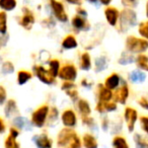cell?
I'll return each mask as SVG.
<instances>
[{
    "mask_svg": "<svg viewBox=\"0 0 148 148\" xmlns=\"http://www.w3.org/2000/svg\"><path fill=\"white\" fill-rule=\"evenodd\" d=\"M57 146L59 148H81L82 143L78 134L70 128H64L58 133Z\"/></svg>",
    "mask_w": 148,
    "mask_h": 148,
    "instance_id": "cell-1",
    "label": "cell"
},
{
    "mask_svg": "<svg viewBox=\"0 0 148 148\" xmlns=\"http://www.w3.org/2000/svg\"><path fill=\"white\" fill-rule=\"evenodd\" d=\"M137 25V13L131 8H124L120 11V17L118 21V29L120 33H125L129 29Z\"/></svg>",
    "mask_w": 148,
    "mask_h": 148,
    "instance_id": "cell-2",
    "label": "cell"
},
{
    "mask_svg": "<svg viewBox=\"0 0 148 148\" xmlns=\"http://www.w3.org/2000/svg\"><path fill=\"white\" fill-rule=\"evenodd\" d=\"M126 51L131 54H144L148 50V41L135 36H128L125 42Z\"/></svg>",
    "mask_w": 148,
    "mask_h": 148,
    "instance_id": "cell-3",
    "label": "cell"
},
{
    "mask_svg": "<svg viewBox=\"0 0 148 148\" xmlns=\"http://www.w3.org/2000/svg\"><path fill=\"white\" fill-rule=\"evenodd\" d=\"M49 112H50V107L47 103L42 105L37 110H35L32 113L31 116V123L33 125V127L39 128V129L45 127L46 124H47Z\"/></svg>",
    "mask_w": 148,
    "mask_h": 148,
    "instance_id": "cell-4",
    "label": "cell"
},
{
    "mask_svg": "<svg viewBox=\"0 0 148 148\" xmlns=\"http://www.w3.org/2000/svg\"><path fill=\"white\" fill-rule=\"evenodd\" d=\"M33 74L46 85H52L56 82V77L50 72L49 69L42 65H35L33 67Z\"/></svg>",
    "mask_w": 148,
    "mask_h": 148,
    "instance_id": "cell-5",
    "label": "cell"
},
{
    "mask_svg": "<svg viewBox=\"0 0 148 148\" xmlns=\"http://www.w3.org/2000/svg\"><path fill=\"white\" fill-rule=\"evenodd\" d=\"M48 1H49V6L53 13V16L60 23H67L69 17H68L63 3L59 0H48Z\"/></svg>",
    "mask_w": 148,
    "mask_h": 148,
    "instance_id": "cell-6",
    "label": "cell"
},
{
    "mask_svg": "<svg viewBox=\"0 0 148 148\" xmlns=\"http://www.w3.org/2000/svg\"><path fill=\"white\" fill-rule=\"evenodd\" d=\"M78 76V70H77L76 66L72 63H67L61 66L58 73V77L63 81H74L77 79Z\"/></svg>",
    "mask_w": 148,
    "mask_h": 148,
    "instance_id": "cell-7",
    "label": "cell"
},
{
    "mask_svg": "<svg viewBox=\"0 0 148 148\" xmlns=\"http://www.w3.org/2000/svg\"><path fill=\"white\" fill-rule=\"evenodd\" d=\"M124 120L126 122V126H127L128 132L132 133L135 130V125L138 121V112L136 109L131 107H126L124 110L123 114Z\"/></svg>",
    "mask_w": 148,
    "mask_h": 148,
    "instance_id": "cell-8",
    "label": "cell"
},
{
    "mask_svg": "<svg viewBox=\"0 0 148 148\" xmlns=\"http://www.w3.org/2000/svg\"><path fill=\"white\" fill-rule=\"evenodd\" d=\"M130 95V89L128 84L126 83V81H122L120 86L116 89V91L114 92V99L113 101L120 105H126L128 99Z\"/></svg>",
    "mask_w": 148,
    "mask_h": 148,
    "instance_id": "cell-9",
    "label": "cell"
},
{
    "mask_svg": "<svg viewBox=\"0 0 148 148\" xmlns=\"http://www.w3.org/2000/svg\"><path fill=\"white\" fill-rule=\"evenodd\" d=\"M36 23V17L34 12L29 8L23 7V14H21V18L18 19V23L23 29H27V31H31L33 29L34 25Z\"/></svg>",
    "mask_w": 148,
    "mask_h": 148,
    "instance_id": "cell-10",
    "label": "cell"
},
{
    "mask_svg": "<svg viewBox=\"0 0 148 148\" xmlns=\"http://www.w3.org/2000/svg\"><path fill=\"white\" fill-rule=\"evenodd\" d=\"M61 122L65 128L73 129L77 125V116L76 113L72 109H66L61 114Z\"/></svg>",
    "mask_w": 148,
    "mask_h": 148,
    "instance_id": "cell-11",
    "label": "cell"
},
{
    "mask_svg": "<svg viewBox=\"0 0 148 148\" xmlns=\"http://www.w3.org/2000/svg\"><path fill=\"white\" fill-rule=\"evenodd\" d=\"M103 14H105V18L107 21V23H109V25H111V27H117L120 17L119 9L114 6H107L105 11H103Z\"/></svg>",
    "mask_w": 148,
    "mask_h": 148,
    "instance_id": "cell-12",
    "label": "cell"
},
{
    "mask_svg": "<svg viewBox=\"0 0 148 148\" xmlns=\"http://www.w3.org/2000/svg\"><path fill=\"white\" fill-rule=\"evenodd\" d=\"M33 142L37 148H52L53 140L48 136L47 133H41L33 136Z\"/></svg>",
    "mask_w": 148,
    "mask_h": 148,
    "instance_id": "cell-13",
    "label": "cell"
},
{
    "mask_svg": "<svg viewBox=\"0 0 148 148\" xmlns=\"http://www.w3.org/2000/svg\"><path fill=\"white\" fill-rule=\"evenodd\" d=\"M12 127H15L19 131H32L33 129L31 120L19 115L12 119Z\"/></svg>",
    "mask_w": 148,
    "mask_h": 148,
    "instance_id": "cell-14",
    "label": "cell"
},
{
    "mask_svg": "<svg viewBox=\"0 0 148 148\" xmlns=\"http://www.w3.org/2000/svg\"><path fill=\"white\" fill-rule=\"evenodd\" d=\"M118 110V103L114 101H97L95 106V111L99 114L105 115L107 113H113Z\"/></svg>",
    "mask_w": 148,
    "mask_h": 148,
    "instance_id": "cell-15",
    "label": "cell"
},
{
    "mask_svg": "<svg viewBox=\"0 0 148 148\" xmlns=\"http://www.w3.org/2000/svg\"><path fill=\"white\" fill-rule=\"evenodd\" d=\"M4 116L7 119H10V118H14L16 116H18V107H17V103L14 99H7L6 103H4Z\"/></svg>",
    "mask_w": 148,
    "mask_h": 148,
    "instance_id": "cell-16",
    "label": "cell"
},
{
    "mask_svg": "<svg viewBox=\"0 0 148 148\" xmlns=\"http://www.w3.org/2000/svg\"><path fill=\"white\" fill-rule=\"evenodd\" d=\"M71 25L73 27L74 31L80 32V31H88L90 25L87 23L86 18L81 17L79 15L75 14L71 19Z\"/></svg>",
    "mask_w": 148,
    "mask_h": 148,
    "instance_id": "cell-17",
    "label": "cell"
},
{
    "mask_svg": "<svg viewBox=\"0 0 148 148\" xmlns=\"http://www.w3.org/2000/svg\"><path fill=\"white\" fill-rule=\"evenodd\" d=\"M97 97L99 101H111L114 99V92L113 90H110L103 84L97 85Z\"/></svg>",
    "mask_w": 148,
    "mask_h": 148,
    "instance_id": "cell-18",
    "label": "cell"
},
{
    "mask_svg": "<svg viewBox=\"0 0 148 148\" xmlns=\"http://www.w3.org/2000/svg\"><path fill=\"white\" fill-rule=\"evenodd\" d=\"M122 82V78L118 73H112L110 76H108L105 80V87H107L110 90H116L120 86Z\"/></svg>",
    "mask_w": 148,
    "mask_h": 148,
    "instance_id": "cell-19",
    "label": "cell"
},
{
    "mask_svg": "<svg viewBox=\"0 0 148 148\" xmlns=\"http://www.w3.org/2000/svg\"><path fill=\"white\" fill-rule=\"evenodd\" d=\"M61 47L63 50L69 51V50L76 49L78 47V42H77L76 38L73 35H67L61 42Z\"/></svg>",
    "mask_w": 148,
    "mask_h": 148,
    "instance_id": "cell-20",
    "label": "cell"
},
{
    "mask_svg": "<svg viewBox=\"0 0 148 148\" xmlns=\"http://www.w3.org/2000/svg\"><path fill=\"white\" fill-rule=\"evenodd\" d=\"M79 67L83 71H89L92 67V62H91V57L88 52H83L81 53L80 58H79Z\"/></svg>",
    "mask_w": 148,
    "mask_h": 148,
    "instance_id": "cell-21",
    "label": "cell"
},
{
    "mask_svg": "<svg viewBox=\"0 0 148 148\" xmlns=\"http://www.w3.org/2000/svg\"><path fill=\"white\" fill-rule=\"evenodd\" d=\"M81 143L84 148H99V142L97 138L90 133H85L82 136Z\"/></svg>",
    "mask_w": 148,
    "mask_h": 148,
    "instance_id": "cell-22",
    "label": "cell"
},
{
    "mask_svg": "<svg viewBox=\"0 0 148 148\" xmlns=\"http://www.w3.org/2000/svg\"><path fill=\"white\" fill-rule=\"evenodd\" d=\"M77 110H78L79 114L81 117H85V116H90L91 114V108L89 103L84 99H80L77 101Z\"/></svg>",
    "mask_w": 148,
    "mask_h": 148,
    "instance_id": "cell-23",
    "label": "cell"
},
{
    "mask_svg": "<svg viewBox=\"0 0 148 148\" xmlns=\"http://www.w3.org/2000/svg\"><path fill=\"white\" fill-rule=\"evenodd\" d=\"M34 74L31 71L27 70H19L16 74V82L18 85H25L29 82V80H32Z\"/></svg>",
    "mask_w": 148,
    "mask_h": 148,
    "instance_id": "cell-24",
    "label": "cell"
},
{
    "mask_svg": "<svg viewBox=\"0 0 148 148\" xmlns=\"http://www.w3.org/2000/svg\"><path fill=\"white\" fill-rule=\"evenodd\" d=\"M129 79L132 83H143L146 80V74L142 70H133L129 74Z\"/></svg>",
    "mask_w": 148,
    "mask_h": 148,
    "instance_id": "cell-25",
    "label": "cell"
},
{
    "mask_svg": "<svg viewBox=\"0 0 148 148\" xmlns=\"http://www.w3.org/2000/svg\"><path fill=\"white\" fill-rule=\"evenodd\" d=\"M17 7V0H0V9L4 12L13 11Z\"/></svg>",
    "mask_w": 148,
    "mask_h": 148,
    "instance_id": "cell-26",
    "label": "cell"
},
{
    "mask_svg": "<svg viewBox=\"0 0 148 148\" xmlns=\"http://www.w3.org/2000/svg\"><path fill=\"white\" fill-rule=\"evenodd\" d=\"M108 68V58L106 56H99L95 60V71L97 73L101 72Z\"/></svg>",
    "mask_w": 148,
    "mask_h": 148,
    "instance_id": "cell-27",
    "label": "cell"
},
{
    "mask_svg": "<svg viewBox=\"0 0 148 148\" xmlns=\"http://www.w3.org/2000/svg\"><path fill=\"white\" fill-rule=\"evenodd\" d=\"M133 139L137 148H148V135L144 136L139 133H135Z\"/></svg>",
    "mask_w": 148,
    "mask_h": 148,
    "instance_id": "cell-28",
    "label": "cell"
},
{
    "mask_svg": "<svg viewBox=\"0 0 148 148\" xmlns=\"http://www.w3.org/2000/svg\"><path fill=\"white\" fill-rule=\"evenodd\" d=\"M136 65L139 69L143 71H148V56L145 54H139L135 58Z\"/></svg>",
    "mask_w": 148,
    "mask_h": 148,
    "instance_id": "cell-29",
    "label": "cell"
},
{
    "mask_svg": "<svg viewBox=\"0 0 148 148\" xmlns=\"http://www.w3.org/2000/svg\"><path fill=\"white\" fill-rule=\"evenodd\" d=\"M112 146H113V148H130L129 143L127 142L126 138L118 135L113 138Z\"/></svg>",
    "mask_w": 148,
    "mask_h": 148,
    "instance_id": "cell-30",
    "label": "cell"
},
{
    "mask_svg": "<svg viewBox=\"0 0 148 148\" xmlns=\"http://www.w3.org/2000/svg\"><path fill=\"white\" fill-rule=\"evenodd\" d=\"M8 16L4 11H0V35H6L8 31Z\"/></svg>",
    "mask_w": 148,
    "mask_h": 148,
    "instance_id": "cell-31",
    "label": "cell"
},
{
    "mask_svg": "<svg viewBox=\"0 0 148 148\" xmlns=\"http://www.w3.org/2000/svg\"><path fill=\"white\" fill-rule=\"evenodd\" d=\"M58 119H59V111L56 107H52L50 108V112H49V116H48V120L47 123L48 126H54L56 125Z\"/></svg>",
    "mask_w": 148,
    "mask_h": 148,
    "instance_id": "cell-32",
    "label": "cell"
},
{
    "mask_svg": "<svg viewBox=\"0 0 148 148\" xmlns=\"http://www.w3.org/2000/svg\"><path fill=\"white\" fill-rule=\"evenodd\" d=\"M133 62H135V57H134L133 54L129 53V52H124L118 60V63L120 65H129Z\"/></svg>",
    "mask_w": 148,
    "mask_h": 148,
    "instance_id": "cell-33",
    "label": "cell"
},
{
    "mask_svg": "<svg viewBox=\"0 0 148 148\" xmlns=\"http://www.w3.org/2000/svg\"><path fill=\"white\" fill-rule=\"evenodd\" d=\"M15 71L14 65H13L12 62L10 61H4L1 64V68H0V72L3 74V75H10L13 72Z\"/></svg>",
    "mask_w": 148,
    "mask_h": 148,
    "instance_id": "cell-34",
    "label": "cell"
},
{
    "mask_svg": "<svg viewBox=\"0 0 148 148\" xmlns=\"http://www.w3.org/2000/svg\"><path fill=\"white\" fill-rule=\"evenodd\" d=\"M60 68H61V65H60V61H59V60L51 59L49 61V68H48V69L50 70V72L53 74L56 78L58 77V73H59Z\"/></svg>",
    "mask_w": 148,
    "mask_h": 148,
    "instance_id": "cell-35",
    "label": "cell"
},
{
    "mask_svg": "<svg viewBox=\"0 0 148 148\" xmlns=\"http://www.w3.org/2000/svg\"><path fill=\"white\" fill-rule=\"evenodd\" d=\"M81 121L84 126H86L87 128H89L92 131H97V125L95 123V120L90 116H85V117H81Z\"/></svg>",
    "mask_w": 148,
    "mask_h": 148,
    "instance_id": "cell-36",
    "label": "cell"
},
{
    "mask_svg": "<svg viewBox=\"0 0 148 148\" xmlns=\"http://www.w3.org/2000/svg\"><path fill=\"white\" fill-rule=\"evenodd\" d=\"M4 148H21V144L18 143L16 138L7 135L4 140Z\"/></svg>",
    "mask_w": 148,
    "mask_h": 148,
    "instance_id": "cell-37",
    "label": "cell"
},
{
    "mask_svg": "<svg viewBox=\"0 0 148 148\" xmlns=\"http://www.w3.org/2000/svg\"><path fill=\"white\" fill-rule=\"evenodd\" d=\"M138 34L142 39L148 41V21H142L138 25Z\"/></svg>",
    "mask_w": 148,
    "mask_h": 148,
    "instance_id": "cell-38",
    "label": "cell"
},
{
    "mask_svg": "<svg viewBox=\"0 0 148 148\" xmlns=\"http://www.w3.org/2000/svg\"><path fill=\"white\" fill-rule=\"evenodd\" d=\"M140 0H121V4L124 6V8H135L139 4Z\"/></svg>",
    "mask_w": 148,
    "mask_h": 148,
    "instance_id": "cell-39",
    "label": "cell"
},
{
    "mask_svg": "<svg viewBox=\"0 0 148 148\" xmlns=\"http://www.w3.org/2000/svg\"><path fill=\"white\" fill-rule=\"evenodd\" d=\"M64 92H65L66 95H68L72 101H75V99H77V97H78V90H77V86L72 87V88L68 89V90L64 91Z\"/></svg>",
    "mask_w": 148,
    "mask_h": 148,
    "instance_id": "cell-40",
    "label": "cell"
},
{
    "mask_svg": "<svg viewBox=\"0 0 148 148\" xmlns=\"http://www.w3.org/2000/svg\"><path fill=\"white\" fill-rule=\"evenodd\" d=\"M140 127L144 131L146 135H148V117L147 116H142L140 118Z\"/></svg>",
    "mask_w": 148,
    "mask_h": 148,
    "instance_id": "cell-41",
    "label": "cell"
},
{
    "mask_svg": "<svg viewBox=\"0 0 148 148\" xmlns=\"http://www.w3.org/2000/svg\"><path fill=\"white\" fill-rule=\"evenodd\" d=\"M6 101H7L6 89H5L4 86H2V85L0 84V107H1V106H4Z\"/></svg>",
    "mask_w": 148,
    "mask_h": 148,
    "instance_id": "cell-42",
    "label": "cell"
},
{
    "mask_svg": "<svg viewBox=\"0 0 148 148\" xmlns=\"http://www.w3.org/2000/svg\"><path fill=\"white\" fill-rule=\"evenodd\" d=\"M137 103H138V105H139L143 110H145V111H148V99H147V97H140V99H138Z\"/></svg>",
    "mask_w": 148,
    "mask_h": 148,
    "instance_id": "cell-43",
    "label": "cell"
},
{
    "mask_svg": "<svg viewBox=\"0 0 148 148\" xmlns=\"http://www.w3.org/2000/svg\"><path fill=\"white\" fill-rule=\"evenodd\" d=\"M76 14L79 15V16H81V17H84V18H86V17L88 16V13H87V11L85 10L84 8L80 7V6H78L76 8Z\"/></svg>",
    "mask_w": 148,
    "mask_h": 148,
    "instance_id": "cell-44",
    "label": "cell"
},
{
    "mask_svg": "<svg viewBox=\"0 0 148 148\" xmlns=\"http://www.w3.org/2000/svg\"><path fill=\"white\" fill-rule=\"evenodd\" d=\"M109 127H110V120L109 118L105 117L101 121V128L103 130V131H108L109 130Z\"/></svg>",
    "mask_w": 148,
    "mask_h": 148,
    "instance_id": "cell-45",
    "label": "cell"
},
{
    "mask_svg": "<svg viewBox=\"0 0 148 148\" xmlns=\"http://www.w3.org/2000/svg\"><path fill=\"white\" fill-rule=\"evenodd\" d=\"M43 25L48 27H55V21H54V19L52 17H48V18L43 21Z\"/></svg>",
    "mask_w": 148,
    "mask_h": 148,
    "instance_id": "cell-46",
    "label": "cell"
},
{
    "mask_svg": "<svg viewBox=\"0 0 148 148\" xmlns=\"http://www.w3.org/2000/svg\"><path fill=\"white\" fill-rule=\"evenodd\" d=\"M81 86H83L84 88H87V89H90L91 86L93 85V82L92 81H88L86 78H83L82 80H81Z\"/></svg>",
    "mask_w": 148,
    "mask_h": 148,
    "instance_id": "cell-47",
    "label": "cell"
},
{
    "mask_svg": "<svg viewBox=\"0 0 148 148\" xmlns=\"http://www.w3.org/2000/svg\"><path fill=\"white\" fill-rule=\"evenodd\" d=\"M19 134H21V131H19L18 129H16L15 127H10L8 135L12 136V137H14V138H16V139H17V137L19 136Z\"/></svg>",
    "mask_w": 148,
    "mask_h": 148,
    "instance_id": "cell-48",
    "label": "cell"
},
{
    "mask_svg": "<svg viewBox=\"0 0 148 148\" xmlns=\"http://www.w3.org/2000/svg\"><path fill=\"white\" fill-rule=\"evenodd\" d=\"M6 132V124H5V121L0 117V135L1 134H4Z\"/></svg>",
    "mask_w": 148,
    "mask_h": 148,
    "instance_id": "cell-49",
    "label": "cell"
},
{
    "mask_svg": "<svg viewBox=\"0 0 148 148\" xmlns=\"http://www.w3.org/2000/svg\"><path fill=\"white\" fill-rule=\"evenodd\" d=\"M65 2L71 5H76V6H80L82 4V0H64Z\"/></svg>",
    "mask_w": 148,
    "mask_h": 148,
    "instance_id": "cell-50",
    "label": "cell"
},
{
    "mask_svg": "<svg viewBox=\"0 0 148 148\" xmlns=\"http://www.w3.org/2000/svg\"><path fill=\"white\" fill-rule=\"evenodd\" d=\"M112 1H113V0H99L101 4L105 5V6H109V5L112 3Z\"/></svg>",
    "mask_w": 148,
    "mask_h": 148,
    "instance_id": "cell-51",
    "label": "cell"
},
{
    "mask_svg": "<svg viewBox=\"0 0 148 148\" xmlns=\"http://www.w3.org/2000/svg\"><path fill=\"white\" fill-rule=\"evenodd\" d=\"M145 14H146V17L148 18V1L146 2V5H145Z\"/></svg>",
    "mask_w": 148,
    "mask_h": 148,
    "instance_id": "cell-52",
    "label": "cell"
},
{
    "mask_svg": "<svg viewBox=\"0 0 148 148\" xmlns=\"http://www.w3.org/2000/svg\"><path fill=\"white\" fill-rule=\"evenodd\" d=\"M88 3H92V4H95V3L99 2V0H86Z\"/></svg>",
    "mask_w": 148,
    "mask_h": 148,
    "instance_id": "cell-53",
    "label": "cell"
},
{
    "mask_svg": "<svg viewBox=\"0 0 148 148\" xmlns=\"http://www.w3.org/2000/svg\"><path fill=\"white\" fill-rule=\"evenodd\" d=\"M1 48H2V46H1V44H0V49H1Z\"/></svg>",
    "mask_w": 148,
    "mask_h": 148,
    "instance_id": "cell-54",
    "label": "cell"
}]
</instances>
